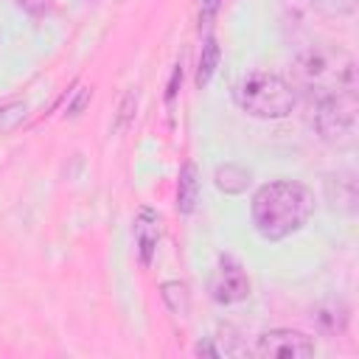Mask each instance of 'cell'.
I'll list each match as a JSON object with an SVG mask.
<instances>
[{"label":"cell","mask_w":359,"mask_h":359,"mask_svg":"<svg viewBox=\"0 0 359 359\" xmlns=\"http://www.w3.org/2000/svg\"><path fill=\"white\" fill-rule=\"evenodd\" d=\"M314 213V194L297 180H272L252 194V227L266 241H280L306 227Z\"/></svg>","instance_id":"6da1fadb"},{"label":"cell","mask_w":359,"mask_h":359,"mask_svg":"<svg viewBox=\"0 0 359 359\" xmlns=\"http://www.w3.org/2000/svg\"><path fill=\"white\" fill-rule=\"evenodd\" d=\"M236 104L261 121H280L286 115H292V109L297 107V93L294 87L280 79L278 73H266V70H252L247 73L236 90H233Z\"/></svg>","instance_id":"7a4b0ae2"},{"label":"cell","mask_w":359,"mask_h":359,"mask_svg":"<svg viewBox=\"0 0 359 359\" xmlns=\"http://www.w3.org/2000/svg\"><path fill=\"white\" fill-rule=\"evenodd\" d=\"M314 129L328 146H337V149L353 146V137H356L353 95L320 93V98L314 104Z\"/></svg>","instance_id":"3957f363"},{"label":"cell","mask_w":359,"mask_h":359,"mask_svg":"<svg viewBox=\"0 0 359 359\" xmlns=\"http://www.w3.org/2000/svg\"><path fill=\"white\" fill-rule=\"evenodd\" d=\"M252 353L261 359H309L314 356V342L303 331L272 328V331L258 334Z\"/></svg>","instance_id":"277c9868"},{"label":"cell","mask_w":359,"mask_h":359,"mask_svg":"<svg viewBox=\"0 0 359 359\" xmlns=\"http://www.w3.org/2000/svg\"><path fill=\"white\" fill-rule=\"evenodd\" d=\"M210 297L216 303H241L250 297V278L247 272L233 261V258H222L213 278H210Z\"/></svg>","instance_id":"5b68a950"},{"label":"cell","mask_w":359,"mask_h":359,"mask_svg":"<svg viewBox=\"0 0 359 359\" xmlns=\"http://www.w3.org/2000/svg\"><path fill=\"white\" fill-rule=\"evenodd\" d=\"M160 216L151 210V208H140L137 216H135V224H132V233H135V244H137V252H140V264L149 266L151 258H154V250H157V241H160Z\"/></svg>","instance_id":"8992f818"},{"label":"cell","mask_w":359,"mask_h":359,"mask_svg":"<svg viewBox=\"0 0 359 359\" xmlns=\"http://www.w3.org/2000/svg\"><path fill=\"white\" fill-rule=\"evenodd\" d=\"M196 202H199V174H196V165L188 160V163H182L180 180H177V210L182 216H188V213H194Z\"/></svg>","instance_id":"52a82bcc"},{"label":"cell","mask_w":359,"mask_h":359,"mask_svg":"<svg viewBox=\"0 0 359 359\" xmlns=\"http://www.w3.org/2000/svg\"><path fill=\"white\" fill-rule=\"evenodd\" d=\"M314 323H317V328H320L323 334L337 337V334H342L345 325H348V309H345L339 300H337V303H328V306H320L317 314H314Z\"/></svg>","instance_id":"ba28073f"},{"label":"cell","mask_w":359,"mask_h":359,"mask_svg":"<svg viewBox=\"0 0 359 359\" xmlns=\"http://www.w3.org/2000/svg\"><path fill=\"white\" fill-rule=\"evenodd\" d=\"M219 59H222L219 42H216L213 36H208L205 45H202L199 67H196V87H199V90H205V87L210 84V79H213V73H216V67H219Z\"/></svg>","instance_id":"9c48e42d"},{"label":"cell","mask_w":359,"mask_h":359,"mask_svg":"<svg viewBox=\"0 0 359 359\" xmlns=\"http://www.w3.org/2000/svg\"><path fill=\"white\" fill-rule=\"evenodd\" d=\"M216 185L224 191V194H241L247 185H250V171L241 168V165H219L216 168Z\"/></svg>","instance_id":"30bf717a"},{"label":"cell","mask_w":359,"mask_h":359,"mask_svg":"<svg viewBox=\"0 0 359 359\" xmlns=\"http://www.w3.org/2000/svg\"><path fill=\"white\" fill-rule=\"evenodd\" d=\"M160 294H163V300H165V306L174 311V314H188V289H185V283H180V280H168V283H163L160 286Z\"/></svg>","instance_id":"8fae6325"},{"label":"cell","mask_w":359,"mask_h":359,"mask_svg":"<svg viewBox=\"0 0 359 359\" xmlns=\"http://www.w3.org/2000/svg\"><path fill=\"white\" fill-rule=\"evenodd\" d=\"M135 109H137V90H129V93L123 95L121 107H118V121H115V132H121V129H126V126L132 123V118H135Z\"/></svg>","instance_id":"7c38bea8"},{"label":"cell","mask_w":359,"mask_h":359,"mask_svg":"<svg viewBox=\"0 0 359 359\" xmlns=\"http://www.w3.org/2000/svg\"><path fill=\"white\" fill-rule=\"evenodd\" d=\"M309 3L317 6L320 11H325V14H337V17L351 14V11L356 8V0H309Z\"/></svg>","instance_id":"4fadbf2b"},{"label":"cell","mask_w":359,"mask_h":359,"mask_svg":"<svg viewBox=\"0 0 359 359\" xmlns=\"http://www.w3.org/2000/svg\"><path fill=\"white\" fill-rule=\"evenodd\" d=\"M87 101H90V90H81V95L76 98V104H73L67 112H70V115H79V112L84 109V104H87Z\"/></svg>","instance_id":"5bb4252c"},{"label":"cell","mask_w":359,"mask_h":359,"mask_svg":"<svg viewBox=\"0 0 359 359\" xmlns=\"http://www.w3.org/2000/svg\"><path fill=\"white\" fill-rule=\"evenodd\" d=\"M294 3H309V0H294Z\"/></svg>","instance_id":"9a60e30c"}]
</instances>
